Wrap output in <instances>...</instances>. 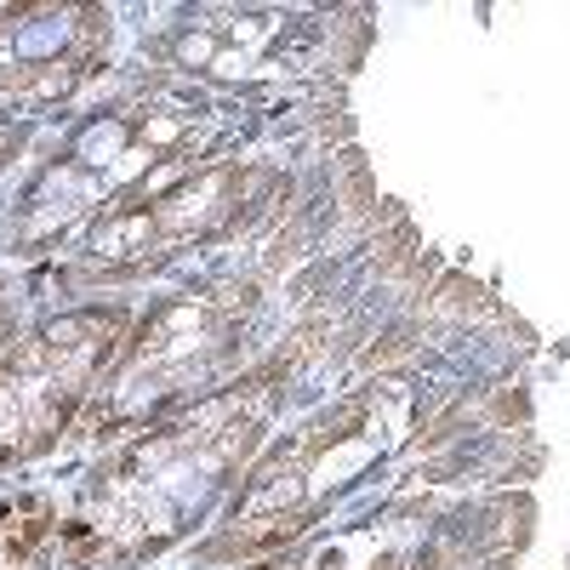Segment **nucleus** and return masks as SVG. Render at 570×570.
Listing matches in <instances>:
<instances>
[{
  "label": "nucleus",
  "mask_w": 570,
  "mask_h": 570,
  "mask_svg": "<svg viewBox=\"0 0 570 570\" xmlns=\"http://www.w3.org/2000/svg\"><path fill=\"white\" fill-rule=\"evenodd\" d=\"M109 46L104 7H0V115L63 104Z\"/></svg>",
  "instance_id": "3"
},
{
  "label": "nucleus",
  "mask_w": 570,
  "mask_h": 570,
  "mask_svg": "<svg viewBox=\"0 0 570 570\" xmlns=\"http://www.w3.org/2000/svg\"><path fill=\"white\" fill-rule=\"evenodd\" d=\"M252 570H297L292 559H263V564H252Z\"/></svg>",
  "instance_id": "6"
},
{
  "label": "nucleus",
  "mask_w": 570,
  "mask_h": 570,
  "mask_svg": "<svg viewBox=\"0 0 570 570\" xmlns=\"http://www.w3.org/2000/svg\"><path fill=\"white\" fill-rule=\"evenodd\" d=\"M12 325H18V297L0 292V354H7V343H12Z\"/></svg>",
  "instance_id": "5"
},
{
  "label": "nucleus",
  "mask_w": 570,
  "mask_h": 570,
  "mask_svg": "<svg viewBox=\"0 0 570 570\" xmlns=\"http://www.w3.org/2000/svg\"><path fill=\"white\" fill-rule=\"evenodd\" d=\"M285 394V360L183 405L98 462L58 537V570H137L183 542L240 480Z\"/></svg>",
  "instance_id": "1"
},
{
  "label": "nucleus",
  "mask_w": 570,
  "mask_h": 570,
  "mask_svg": "<svg viewBox=\"0 0 570 570\" xmlns=\"http://www.w3.org/2000/svg\"><path fill=\"white\" fill-rule=\"evenodd\" d=\"M137 325L131 303H80L0 354V473L52 451L86 416Z\"/></svg>",
  "instance_id": "2"
},
{
  "label": "nucleus",
  "mask_w": 570,
  "mask_h": 570,
  "mask_svg": "<svg viewBox=\"0 0 570 570\" xmlns=\"http://www.w3.org/2000/svg\"><path fill=\"white\" fill-rule=\"evenodd\" d=\"M63 519L52 491H18L0 497V570H46L58 553Z\"/></svg>",
  "instance_id": "4"
}]
</instances>
